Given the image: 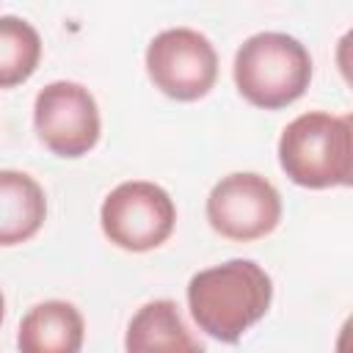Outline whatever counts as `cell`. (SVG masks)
<instances>
[{
	"label": "cell",
	"mask_w": 353,
	"mask_h": 353,
	"mask_svg": "<svg viewBox=\"0 0 353 353\" xmlns=\"http://www.w3.org/2000/svg\"><path fill=\"white\" fill-rule=\"evenodd\" d=\"M273 301V279L254 259H229L199 270L188 281V309L199 331L218 342H237L259 323Z\"/></svg>",
	"instance_id": "1"
},
{
	"label": "cell",
	"mask_w": 353,
	"mask_h": 353,
	"mask_svg": "<svg viewBox=\"0 0 353 353\" xmlns=\"http://www.w3.org/2000/svg\"><path fill=\"white\" fill-rule=\"evenodd\" d=\"M41 61L39 30L14 14L0 17V88H14L33 77Z\"/></svg>",
	"instance_id": "11"
},
{
	"label": "cell",
	"mask_w": 353,
	"mask_h": 353,
	"mask_svg": "<svg viewBox=\"0 0 353 353\" xmlns=\"http://www.w3.org/2000/svg\"><path fill=\"white\" fill-rule=\"evenodd\" d=\"M232 74L248 105L281 110L306 94L312 83V55L295 36L265 30L237 47Z\"/></svg>",
	"instance_id": "3"
},
{
	"label": "cell",
	"mask_w": 353,
	"mask_h": 353,
	"mask_svg": "<svg viewBox=\"0 0 353 353\" xmlns=\"http://www.w3.org/2000/svg\"><path fill=\"white\" fill-rule=\"evenodd\" d=\"M85 320L69 301H41L28 309L17 331L22 353H77L83 347Z\"/></svg>",
	"instance_id": "8"
},
{
	"label": "cell",
	"mask_w": 353,
	"mask_h": 353,
	"mask_svg": "<svg viewBox=\"0 0 353 353\" xmlns=\"http://www.w3.org/2000/svg\"><path fill=\"white\" fill-rule=\"evenodd\" d=\"M124 347L130 353H157V350H168V353H196L204 345L190 334V328L185 325L179 306L171 298H157L143 303L130 325H127V336H124Z\"/></svg>",
	"instance_id": "10"
},
{
	"label": "cell",
	"mask_w": 353,
	"mask_h": 353,
	"mask_svg": "<svg viewBox=\"0 0 353 353\" xmlns=\"http://www.w3.org/2000/svg\"><path fill=\"white\" fill-rule=\"evenodd\" d=\"M33 127L39 141L58 157L74 160L88 154L102 132L94 94L72 80L47 83L33 102Z\"/></svg>",
	"instance_id": "7"
},
{
	"label": "cell",
	"mask_w": 353,
	"mask_h": 353,
	"mask_svg": "<svg viewBox=\"0 0 353 353\" xmlns=\"http://www.w3.org/2000/svg\"><path fill=\"white\" fill-rule=\"evenodd\" d=\"M146 74L165 97L196 102L218 80V52L212 41L193 28H168L146 47Z\"/></svg>",
	"instance_id": "5"
},
{
	"label": "cell",
	"mask_w": 353,
	"mask_h": 353,
	"mask_svg": "<svg viewBox=\"0 0 353 353\" xmlns=\"http://www.w3.org/2000/svg\"><path fill=\"white\" fill-rule=\"evenodd\" d=\"M99 226L113 245L143 254L160 248L174 234L176 207L165 188L146 179H130L105 196Z\"/></svg>",
	"instance_id": "4"
},
{
	"label": "cell",
	"mask_w": 353,
	"mask_h": 353,
	"mask_svg": "<svg viewBox=\"0 0 353 353\" xmlns=\"http://www.w3.org/2000/svg\"><path fill=\"white\" fill-rule=\"evenodd\" d=\"M279 165L301 188H345L353 176L350 116L309 110L295 116L279 138Z\"/></svg>",
	"instance_id": "2"
},
{
	"label": "cell",
	"mask_w": 353,
	"mask_h": 353,
	"mask_svg": "<svg viewBox=\"0 0 353 353\" xmlns=\"http://www.w3.org/2000/svg\"><path fill=\"white\" fill-rule=\"evenodd\" d=\"M47 218V196L41 185L14 168H0V245L11 248L39 234Z\"/></svg>",
	"instance_id": "9"
},
{
	"label": "cell",
	"mask_w": 353,
	"mask_h": 353,
	"mask_svg": "<svg viewBox=\"0 0 353 353\" xmlns=\"http://www.w3.org/2000/svg\"><path fill=\"white\" fill-rule=\"evenodd\" d=\"M207 221L212 232L232 243H254L279 226L281 196L262 174L234 171L212 185L207 196Z\"/></svg>",
	"instance_id": "6"
},
{
	"label": "cell",
	"mask_w": 353,
	"mask_h": 353,
	"mask_svg": "<svg viewBox=\"0 0 353 353\" xmlns=\"http://www.w3.org/2000/svg\"><path fill=\"white\" fill-rule=\"evenodd\" d=\"M3 317H6V298H3V292H0V323H3Z\"/></svg>",
	"instance_id": "12"
}]
</instances>
